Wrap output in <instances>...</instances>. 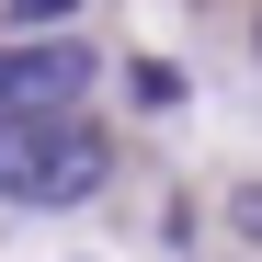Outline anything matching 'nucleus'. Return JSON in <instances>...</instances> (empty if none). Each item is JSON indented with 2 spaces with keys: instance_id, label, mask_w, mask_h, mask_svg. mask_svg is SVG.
I'll use <instances>...</instances> for the list:
<instances>
[{
  "instance_id": "nucleus-4",
  "label": "nucleus",
  "mask_w": 262,
  "mask_h": 262,
  "mask_svg": "<svg viewBox=\"0 0 262 262\" xmlns=\"http://www.w3.org/2000/svg\"><path fill=\"white\" fill-rule=\"evenodd\" d=\"M80 12V0H12V23H34V34H46V23H69Z\"/></svg>"
},
{
  "instance_id": "nucleus-2",
  "label": "nucleus",
  "mask_w": 262,
  "mask_h": 262,
  "mask_svg": "<svg viewBox=\"0 0 262 262\" xmlns=\"http://www.w3.org/2000/svg\"><path fill=\"white\" fill-rule=\"evenodd\" d=\"M80 92H92L80 46H0V114H69Z\"/></svg>"
},
{
  "instance_id": "nucleus-3",
  "label": "nucleus",
  "mask_w": 262,
  "mask_h": 262,
  "mask_svg": "<svg viewBox=\"0 0 262 262\" xmlns=\"http://www.w3.org/2000/svg\"><path fill=\"white\" fill-rule=\"evenodd\" d=\"M228 228H239V239H262V183H239V194H228Z\"/></svg>"
},
{
  "instance_id": "nucleus-1",
  "label": "nucleus",
  "mask_w": 262,
  "mask_h": 262,
  "mask_svg": "<svg viewBox=\"0 0 262 262\" xmlns=\"http://www.w3.org/2000/svg\"><path fill=\"white\" fill-rule=\"evenodd\" d=\"M114 148L80 114H0V205H92Z\"/></svg>"
}]
</instances>
